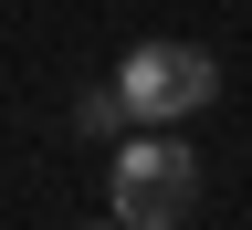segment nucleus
<instances>
[{
  "instance_id": "obj_3",
  "label": "nucleus",
  "mask_w": 252,
  "mask_h": 230,
  "mask_svg": "<svg viewBox=\"0 0 252 230\" xmlns=\"http://www.w3.org/2000/svg\"><path fill=\"white\" fill-rule=\"evenodd\" d=\"M74 126H84V136H105V126H126V115H116V84H105V94H74Z\"/></svg>"
},
{
  "instance_id": "obj_2",
  "label": "nucleus",
  "mask_w": 252,
  "mask_h": 230,
  "mask_svg": "<svg viewBox=\"0 0 252 230\" xmlns=\"http://www.w3.org/2000/svg\"><path fill=\"white\" fill-rule=\"evenodd\" d=\"M210 94H220V63L200 42H137L116 63V115L126 126H189Z\"/></svg>"
},
{
  "instance_id": "obj_1",
  "label": "nucleus",
  "mask_w": 252,
  "mask_h": 230,
  "mask_svg": "<svg viewBox=\"0 0 252 230\" xmlns=\"http://www.w3.org/2000/svg\"><path fill=\"white\" fill-rule=\"evenodd\" d=\"M105 199H116V230H179L189 209H200V157H189L168 126H147V136L116 147Z\"/></svg>"
}]
</instances>
